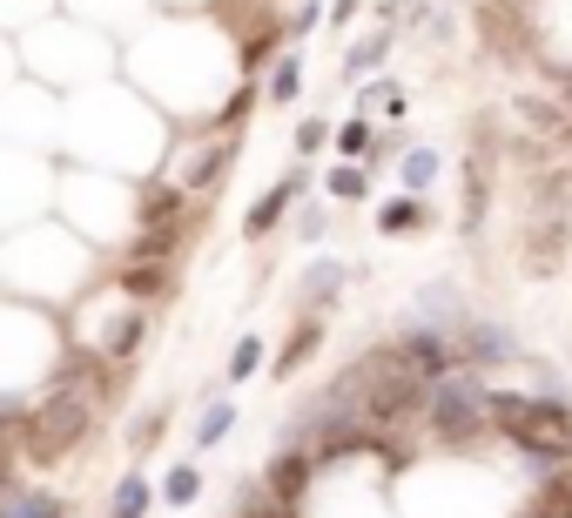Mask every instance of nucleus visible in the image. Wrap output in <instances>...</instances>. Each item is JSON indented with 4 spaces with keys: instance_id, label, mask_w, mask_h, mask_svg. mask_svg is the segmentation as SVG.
I'll list each match as a JSON object with an SVG mask.
<instances>
[{
    "instance_id": "1",
    "label": "nucleus",
    "mask_w": 572,
    "mask_h": 518,
    "mask_svg": "<svg viewBox=\"0 0 572 518\" xmlns=\"http://www.w3.org/2000/svg\"><path fill=\"white\" fill-rule=\"evenodd\" d=\"M492 424L506 431V438H512L519 452L572 465V404H559V397H519V391H506V397H492Z\"/></svg>"
},
{
    "instance_id": "2",
    "label": "nucleus",
    "mask_w": 572,
    "mask_h": 518,
    "mask_svg": "<svg viewBox=\"0 0 572 518\" xmlns=\"http://www.w3.org/2000/svg\"><path fill=\"white\" fill-rule=\"evenodd\" d=\"M431 431H438V445H471L485 424H492V397H485L478 371H445L431 384V404H425Z\"/></svg>"
},
{
    "instance_id": "3",
    "label": "nucleus",
    "mask_w": 572,
    "mask_h": 518,
    "mask_svg": "<svg viewBox=\"0 0 572 518\" xmlns=\"http://www.w3.org/2000/svg\"><path fill=\"white\" fill-rule=\"evenodd\" d=\"M391 358H397L404 371H418L425 384H438V377L458 364V358H451V336H445V330H404V336L391 343Z\"/></svg>"
},
{
    "instance_id": "4",
    "label": "nucleus",
    "mask_w": 572,
    "mask_h": 518,
    "mask_svg": "<svg viewBox=\"0 0 572 518\" xmlns=\"http://www.w3.org/2000/svg\"><path fill=\"white\" fill-rule=\"evenodd\" d=\"M229 155H236V142H229V128H216V142H202L196 155L176 162V176H169V183H183L189 196H209V189L229 176Z\"/></svg>"
},
{
    "instance_id": "5",
    "label": "nucleus",
    "mask_w": 572,
    "mask_h": 518,
    "mask_svg": "<svg viewBox=\"0 0 572 518\" xmlns=\"http://www.w3.org/2000/svg\"><path fill=\"white\" fill-rule=\"evenodd\" d=\"M451 358H458L465 371L506 364V358H512V336H506L499 323H471V330H458V336H451Z\"/></svg>"
},
{
    "instance_id": "6",
    "label": "nucleus",
    "mask_w": 572,
    "mask_h": 518,
    "mask_svg": "<svg viewBox=\"0 0 572 518\" xmlns=\"http://www.w3.org/2000/svg\"><path fill=\"white\" fill-rule=\"evenodd\" d=\"M303 183H310V176L297 168V176H283V183H277L270 196H257V203H250V216H242V236H250V242H257V236H270V229H277L283 216H290V203L303 196Z\"/></svg>"
},
{
    "instance_id": "7",
    "label": "nucleus",
    "mask_w": 572,
    "mask_h": 518,
    "mask_svg": "<svg viewBox=\"0 0 572 518\" xmlns=\"http://www.w3.org/2000/svg\"><path fill=\"white\" fill-rule=\"evenodd\" d=\"M183 209H189V189L183 183H148L142 189V222L148 229H183Z\"/></svg>"
},
{
    "instance_id": "8",
    "label": "nucleus",
    "mask_w": 572,
    "mask_h": 518,
    "mask_svg": "<svg viewBox=\"0 0 572 518\" xmlns=\"http://www.w3.org/2000/svg\"><path fill=\"white\" fill-rule=\"evenodd\" d=\"M142 336H148V310H122V317L108 323V336H102V358L128 364V358L142 351Z\"/></svg>"
},
{
    "instance_id": "9",
    "label": "nucleus",
    "mask_w": 572,
    "mask_h": 518,
    "mask_svg": "<svg viewBox=\"0 0 572 518\" xmlns=\"http://www.w3.org/2000/svg\"><path fill=\"white\" fill-rule=\"evenodd\" d=\"M303 485H310V458H303V445H290V452L270 465V498L297 505V498H303Z\"/></svg>"
},
{
    "instance_id": "10",
    "label": "nucleus",
    "mask_w": 572,
    "mask_h": 518,
    "mask_svg": "<svg viewBox=\"0 0 572 518\" xmlns=\"http://www.w3.org/2000/svg\"><path fill=\"white\" fill-rule=\"evenodd\" d=\"M425 222H431V209H425L418 196H397V203L377 209V229H384V236H418Z\"/></svg>"
},
{
    "instance_id": "11",
    "label": "nucleus",
    "mask_w": 572,
    "mask_h": 518,
    "mask_svg": "<svg viewBox=\"0 0 572 518\" xmlns=\"http://www.w3.org/2000/svg\"><path fill=\"white\" fill-rule=\"evenodd\" d=\"M229 424H236V404H229V397H209L202 417H196V452L222 445V438H229Z\"/></svg>"
},
{
    "instance_id": "12",
    "label": "nucleus",
    "mask_w": 572,
    "mask_h": 518,
    "mask_svg": "<svg viewBox=\"0 0 572 518\" xmlns=\"http://www.w3.org/2000/svg\"><path fill=\"white\" fill-rule=\"evenodd\" d=\"M122 290H128V297H169V270L148 263V256H135V263L122 270Z\"/></svg>"
},
{
    "instance_id": "13",
    "label": "nucleus",
    "mask_w": 572,
    "mask_h": 518,
    "mask_svg": "<svg viewBox=\"0 0 572 518\" xmlns=\"http://www.w3.org/2000/svg\"><path fill=\"white\" fill-rule=\"evenodd\" d=\"M344 263H316V270H303V297H310V310H323V303H337V290H344Z\"/></svg>"
},
{
    "instance_id": "14",
    "label": "nucleus",
    "mask_w": 572,
    "mask_h": 518,
    "mask_svg": "<svg viewBox=\"0 0 572 518\" xmlns=\"http://www.w3.org/2000/svg\"><path fill=\"white\" fill-rule=\"evenodd\" d=\"M384 54H391V28H371L364 41H351V54H344V74L357 81V74H371V68H377Z\"/></svg>"
},
{
    "instance_id": "15",
    "label": "nucleus",
    "mask_w": 572,
    "mask_h": 518,
    "mask_svg": "<svg viewBox=\"0 0 572 518\" xmlns=\"http://www.w3.org/2000/svg\"><path fill=\"white\" fill-rule=\"evenodd\" d=\"M323 189H331L337 203H364V196H371V176H364V162H337L331 176H323Z\"/></svg>"
},
{
    "instance_id": "16",
    "label": "nucleus",
    "mask_w": 572,
    "mask_h": 518,
    "mask_svg": "<svg viewBox=\"0 0 572 518\" xmlns=\"http://www.w3.org/2000/svg\"><path fill=\"white\" fill-rule=\"evenodd\" d=\"M397 176H404V196H425V189L438 183V148H412Z\"/></svg>"
},
{
    "instance_id": "17",
    "label": "nucleus",
    "mask_w": 572,
    "mask_h": 518,
    "mask_svg": "<svg viewBox=\"0 0 572 518\" xmlns=\"http://www.w3.org/2000/svg\"><path fill=\"white\" fill-rule=\"evenodd\" d=\"M297 89H303V61L297 54H277L270 61V102L283 108V102H297Z\"/></svg>"
},
{
    "instance_id": "18",
    "label": "nucleus",
    "mask_w": 572,
    "mask_h": 518,
    "mask_svg": "<svg viewBox=\"0 0 572 518\" xmlns=\"http://www.w3.org/2000/svg\"><path fill=\"white\" fill-rule=\"evenodd\" d=\"M0 518H61V498H48V491H14V498H0Z\"/></svg>"
},
{
    "instance_id": "19",
    "label": "nucleus",
    "mask_w": 572,
    "mask_h": 518,
    "mask_svg": "<svg viewBox=\"0 0 572 518\" xmlns=\"http://www.w3.org/2000/svg\"><path fill=\"white\" fill-rule=\"evenodd\" d=\"M316 343H323V330H316V323H303V330L290 336V351L277 358V377H297V371H303V358H316Z\"/></svg>"
},
{
    "instance_id": "20",
    "label": "nucleus",
    "mask_w": 572,
    "mask_h": 518,
    "mask_svg": "<svg viewBox=\"0 0 572 518\" xmlns=\"http://www.w3.org/2000/svg\"><path fill=\"white\" fill-rule=\"evenodd\" d=\"M148 498H155V491H148V478H142V472H128V478H122V491H115V511H108V518H142V511H148Z\"/></svg>"
},
{
    "instance_id": "21",
    "label": "nucleus",
    "mask_w": 572,
    "mask_h": 518,
    "mask_svg": "<svg viewBox=\"0 0 572 518\" xmlns=\"http://www.w3.org/2000/svg\"><path fill=\"white\" fill-rule=\"evenodd\" d=\"M162 498H169V505H196L202 498V472L196 465H176L169 478H162Z\"/></svg>"
},
{
    "instance_id": "22",
    "label": "nucleus",
    "mask_w": 572,
    "mask_h": 518,
    "mask_svg": "<svg viewBox=\"0 0 572 518\" xmlns=\"http://www.w3.org/2000/svg\"><path fill=\"white\" fill-rule=\"evenodd\" d=\"M250 371H263V336H236V351H229V384H242Z\"/></svg>"
},
{
    "instance_id": "23",
    "label": "nucleus",
    "mask_w": 572,
    "mask_h": 518,
    "mask_svg": "<svg viewBox=\"0 0 572 518\" xmlns=\"http://www.w3.org/2000/svg\"><path fill=\"white\" fill-rule=\"evenodd\" d=\"M371 142H377V135H371V122H364V115H351V122L337 128V148H344V162H364V155H371Z\"/></svg>"
},
{
    "instance_id": "24",
    "label": "nucleus",
    "mask_w": 572,
    "mask_h": 518,
    "mask_svg": "<svg viewBox=\"0 0 572 518\" xmlns=\"http://www.w3.org/2000/svg\"><path fill=\"white\" fill-rule=\"evenodd\" d=\"M532 518H572V478H552L532 505Z\"/></svg>"
},
{
    "instance_id": "25",
    "label": "nucleus",
    "mask_w": 572,
    "mask_h": 518,
    "mask_svg": "<svg viewBox=\"0 0 572 518\" xmlns=\"http://www.w3.org/2000/svg\"><path fill=\"white\" fill-rule=\"evenodd\" d=\"M323 14H331V8H316V0H303V8L283 21V41H303V34H316V28H323Z\"/></svg>"
},
{
    "instance_id": "26",
    "label": "nucleus",
    "mask_w": 572,
    "mask_h": 518,
    "mask_svg": "<svg viewBox=\"0 0 572 518\" xmlns=\"http://www.w3.org/2000/svg\"><path fill=\"white\" fill-rule=\"evenodd\" d=\"M297 236H303V242H323V236H331V216H323V209H303V216H297Z\"/></svg>"
},
{
    "instance_id": "27",
    "label": "nucleus",
    "mask_w": 572,
    "mask_h": 518,
    "mask_svg": "<svg viewBox=\"0 0 572 518\" xmlns=\"http://www.w3.org/2000/svg\"><path fill=\"white\" fill-rule=\"evenodd\" d=\"M323 142H331V128H323V122H303V128H297V155H310V148H323Z\"/></svg>"
},
{
    "instance_id": "28",
    "label": "nucleus",
    "mask_w": 572,
    "mask_h": 518,
    "mask_svg": "<svg viewBox=\"0 0 572 518\" xmlns=\"http://www.w3.org/2000/svg\"><path fill=\"white\" fill-rule=\"evenodd\" d=\"M357 8H364V0H331V14H323V21H331V28H344V21H351Z\"/></svg>"
},
{
    "instance_id": "29",
    "label": "nucleus",
    "mask_w": 572,
    "mask_h": 518,
    "mask_svg": "<svg viewBox=\"0 0 572 518\" xmlns=\"http://www.w3.org/2000/svg\"><path fill=\"white\" fill-rule=\"evenodd\" d=\"M565 108H572V81H565Z\"/></svg>"
}]
</instances>
